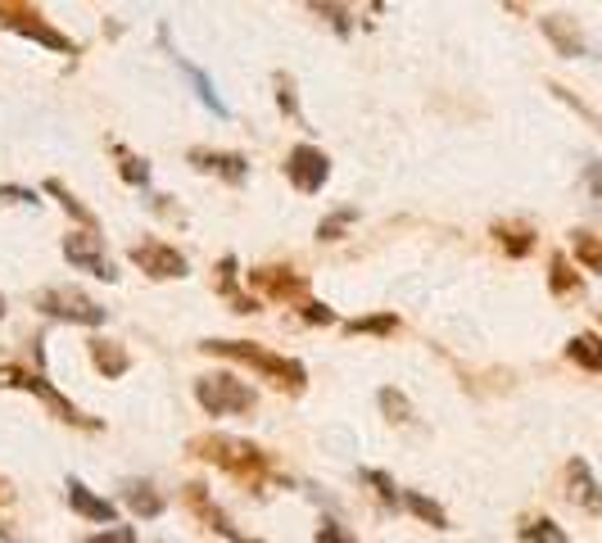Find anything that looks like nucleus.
Returning a JSON list of instances; mask_svg holds the SVG:
<instances>
[{"instance_id": "obj_30", "label": "nucleus", "mask_w": 602, "mask_h": 543, "mask_svg": "<svg viewBox=\"0 0 602 543\" xmlns=\"http://www.w3.org/2000/svg\"><path fill=\"white\" fill-rule=\"evenodd\" d=\"M349 330H398V317H372V322H354Z\"/></svg>"}, {"instance_id": "obj_26", "label": "nucleus", "mask_w": 602, "mask_h": 543, "mask_svg": "<svg viewBox=\"0 0 602 543\" xmlns=\"http://www.w3.org/2000/svg\"><path fill=\"white\" fill-rule=\"evenodd\" d=\"M118 159H122V177L131 181V186H146L150 181V168L137 159V155H127V150H118Z\"/></svg>"}, {"instance_id": "obj_25", "label": "nucleus", "mask_w": 602, "mask_h": 543, "mask_svg": "<svg viewBox=\"0 0 602 543\" xmlns=\"http://www.w3.org/2000/svg\"><path fill=\"white\" fill-rule=\"evenodd\" d=\"M521 534H525L530 543H566V539H562V530H553V521H530Z\"/></svg>"}, {"instance_id": "obj_16", "label": "nucleus", "mask_w": 602, "mask_h": 543, "mask_svg": "<svg viewBox=\"0 0 602 543\" xmlns=\"http://www.w3.org/2000/svg\"><path fill=\"white\" fill-rule=\"evenodd\" d=\"M91 363L105 372V376H122L127 367H131V358H127V349H118L114 339H91Z\"/></svg>"}, {"instance_id": "obj_6", "label": "nucleus", "mask_w": 602, "mask_h": 543, "mask_svg": "<svg viewBox=\"0 0 602 543\" xmlns=\"http://www.w3.org/2000/svg\"><path fill=\"white\" fill-rule=\"evenodd\" d=\"M286 177H290V186L299 195H317L326 186V177H330V159L317 146H295L286 155Z\"/></svg>"}, {"instance_id": "obj_20", "label": "nucleus", "mask_w": 602, "mask_h": 543, "mask_svg": "<svg viewBox=\"0 0 602 543\" xmlns=\"http://www.w3.org/2000/svg\"><path fill=\"white\" fill-rule=\"evenodd\" d=\"M404 503H408V507H413V512H417L422 521H431L435 530H448V516H444V507H440V503H431L426 494H417V490H408V494H404Z\"/></svg>"}, {"instance_id": "obj_12", "label": "nucleus", "mask_w": 602, "mask_h": 543, "mask_svg": "<svg viewBox=\"0 0 602 543\" xmlns=\"http://www.w3.org/2000/svg\"><path fill=\"white\" fill-rule=\"evenodd\" d=\"M69 507H73L78 516H87V521H100V525H114V521H118V507H114L109 498H96L82 481H69Z\"/></svg>"}, {"instance_id": "obj_13", "label": "nucleus", "mask_w": 602, "mask_h": 543, "mask_svg": "<svg viewBox=\"0 0 602 543\" xmlns=\"http://www.w3.org/2000/svg\"><path fill=\"white\" fill-rule=\"evenodd\" d=\"M190 164L199 172H223L227 181H245V159L240 155H223V150H190Z\"/></svg>"}, {"instance_id": "obj_4", "label": "nucleus", "mask_w": 602, "mask_h": 543, "mask_svg": "<svg viewBox=\"0 0 602 543\" xmlns=\"http://www.w3.org/2000/svg\"><path fill=\"white\" fill-rule=\"evenodd\" d=\"M37 308L50 313V317H63V322H78V326H100L105 322V308L82 295L78 286H50L37 295Z\"/></svg>"}, {"instance_id": "obj_33", "label": "nucleus", "mask_w": 602, "mask_h": 543, "mask_svg": "<svg viewBox=\"0 0 602 543\" xmlns=\"http://www.w3.org/2000/svg\"><path fill=\"white\" fill-rule=\"evenodd\" d=\"M0 317H6V299H0Z\"/></svg>"}, {"instance_id": "obj_1", "label": "nucleus", "mask_w": 602, "mask_h": 543, "mask_svg": "<svg viewBox=\"0 0 602 543\" xmlns=\"http://www.w3.org/2000/svg\"><path fill=\"white\" fill-rule=\"evenodd\" d=\"M199 349H205V354H218V358H236V363H249L254 372L273 376V385L290 389V394H299V389H304V381H308V372H304L295 358L267 354V349H258V345H245V339H205V345H199Z\"/></svg>"}, {"instance_id": "obj_18", "label": "nucleus", "mask_w": 602, "mask_h": 543, "mask_svg": "<svg viewBox=\"0 0 602 543\" xmlns=\"http://www.w3.org/2000/svg\"><path fill=\"white\" fill-rule=\"evenodd\" d=\"M571 249H575L580 267H589V272H598V277H602V240L593 231H571Z\"/></svg>"}, {"instance_id": "obj_5", "label": "nucleus", "mask_w": 602, "mask_h": 543, "mask_svg": "<svg viewBox=\"0 0 602 543\" xmlns=\"http://www.w3.org/2000/svg\"><path fill=\"white\" fill-rule=\"evenodd\" d=\"M63 258H69L78 272H91L100 282H118V267L105 254V240L96 231H69L63 236Z\"/></svg>"}, {"instance_id": "obj_23", "label": "nucleus", "mask_w": 602, "mask_h": 543, "mask_svg": "<svg viewBox=\"0 0 602 543\" xmlns=\"http://www.w3.org/2000/svg\"><path fill=\"white\" fill-rule=\"evenodd\" d=\"M317 543H358V534H349V525L341 521H317Z\"/></svg>"}, {"instance_id": "obj_7", "label": "nucleus", "mask_w": 602, "mask_h": 543, "mask_svg": "<svg viewBox=\"0 0 602 543\" xmlns=\"http://www.w3.org/2000/svg\"><path fill=\"white\" fill-rule=\"evenodd\" d=\"M0 385H19V389L41 394V398L55 407V413H59L63 422H73V426H96V422H87V417H82L78 407H73L69 398H63L55 385H46V376H37V372H23V367H0Z\"/></svg>"}, {"instance_id": "obj_17", "label": "nucleus", "mask_w": 602, "mask_h": 543, "mask_svg": "<svg viewBox=\"0 0 602 543\" xmlns=\"http://www.w3.org/2000/svg\"><path fill=\"white\" fill-rule=\"evenodd\" d=\"M494 236H499V245H503L507 254H516V258H525V254L534 249V231H530L525 223H499Z\"/></svg>"}, {"instance_id": "obj_11", "label": "nucleus", "mask_w": 602, "mask_h": 543, "mask_svg": "<svg viewBox=\"0 0 602 543\" xmlns=\"http://www.w3.org/2000/svg\"><path fill=\"white\" fill-rule=\"evenodd\" d=\"M249 282L263 295H273V299H299L304 304V295H308V282L299 277V272H286V277H282V267H258Z\"/></svg>"}, {"instance_id": "obj_10", "label": "nucleus", "mask_w": 602, "mask_h": 543, "mask_svg": "<svg viewBox=\"0 0 602 543\" xmlns=\"http://www.w3.org/2000/svg\"><path fill=\"white\" fill-rule=\"evenodd\" d=\"M566 498L580 503V507H589V512H602V490H598V481H593V471H589L584 457H571L566 462Z\"/></svg>"}, {"instance_id": "obj_2", "label": "nucleus", "mask_w": 602, "mask_h": 543, "mask_svg": "<svg viewBox=\"0 0 602 543\" xmlns=\"http://www.w3.org/2000/svg\"><path fill=\"white\" fill-rule=\"evenodd\" d=\"M190 448L205 457V462H214V466H223V471H231L236 481H263V471H267V453L258 448V444H245V440H227V435H199V440H190Z\"/></svg>"}, {"instance_id": "obj_24", "label": "nucleus", "mask_w": 602, "mask_h": 543, "mask_svg": "<svg viewBox=\"0 0 602 543\" xmlns=\"http://www.w3.org/2000/svg\"><path fill=\"white\" fill-rule=\"evenodd\" d=\"M349 223H354V209H341V214H330V218L317 227V236H322V240H341Z\"/></svg>"}, {"instance_id": "obj_28", "label": "nucleus", "mask_w": 602, "mask_h": 543, "mask_svg": "<svg viewBox=\"0 0 602 543\" xmlns=\"http://www.w3.org/2000/svg\"><path fill=\"white\" fill-rule=\"evenodd\" d=\"M87 543H137V530H131V525H114L105 534H91Z\"/></svg>"}, {"instance_id": "obj_27", "label": "nucleus", "mask_w": 602, "mask_h": 543, "mask_svg": "<svg viewBox=\"0 0 602 543\" xmlns=\"http://www.w3.org/2000/svg\"><path fill=\"white\" fill-rule=\"evenodd\" d=\"M381 407L389 413V422H408V398L394 394V389H381Z\"/></svg>"}, {"instance_id": "obj_8", "label": "nucleus", "mask_w": 602, "mask_h": 543, "mask_svg": "<svg viewBox=\"0 0 602 543\" xmlns=\"http://www.w3.org/2000/svg\"><path fill=\"white\" fill-rule=\"evenodd\" d=\"M131 263H137L146 277L155 282H172V277H186V258L164 245V240H141V245H131Z\"/></svg>"}, {"instance_id": "obj_19", "label": "nucleus", "mask_w": 602, "mask_h": 543, "mask_svg": "<svg viewBox=\"0 0 602 543\" xmlns=\"http://www.w3.org/2000/svg\"><path fill=\"white\" fill-rule=\"evenodd\" d=\"M549 290H553L557 299H566V295H580V277L571 272V263H566L562 254L549 263Z\"/></svg>"}, {"instance_id": "obj_14", "label": "nucleus", "mask_w": 602, "mask_h": 543, "mask_svg": "<svg viewBox=\"0 0 602 543\" xmlns=\"http://www.w3.org/2000/svg\"><path fill=\"white\" fill-rule=\"evenodd\" d=\"M544 32H549V41H553L562 55H571V59L584 50V37H580L575 19H566V14H549V19H544Z\"/></svg>"}, {"instance_id": "obj_22", "label": "nucleus", "mask_w": 602, "mask_h": 543, "mask_svg": "<svg viewBox=\"0 0 602 543\" xmlns=\"http://www.w3.org/2000/svg\"><path fill=\"white\" fill-rule=\"evenodd\" d=\"M46 190H55V195H59V204H63V209H69L78 223H82V231H91V227H96V214H91V209H82V204H78L69 190H63L59 181H46Z\"/></svg>"}, {"instance_id": "obj_3", "label": "nucleus", "mask_w": 602, "mask_h": 543, "mask_svg": "<svg viewBox=\"0 0 602 543\" xmlns=\"http://www.w3.org/2000/svg\"><path fill=\"white\" fill-rule=\"evenodd\" d=\"M195 398H199V407H205L209 417H240V413H254V403H258L254 385H245L231 372L199 376L195 381Z\"/></svg>"}, {"instance_id": "obj_31", "label": "nucleus", "mask_w": 602, "mask_h": 543, "mask_svg": "<svg viewBox=\"0 0 602 543\" xmlns=\"http://www.w3.org/2000/svg\"><path fill=\"white\" fill-rule=\"evenodd\" d=\"M304 317L308 322H336V313H330L326 304H308V299H304Z\"/></svg>"}, {"instance_id": "obj_32", "label": "nucleus", "mask_w": 602, "mask_h": 543, "mask_svg": "<svg viewBox=\"0 0 602 543\" xmlns=\"http://www.w3.org/2000/svg\"><path fill=\"white\" fill-rule=\"evenodd\" d=\"M589 186H593V195L602 199V164H589Z\"/></svg>"}, {"instance_id": "obj_9", "label": "nucleus", "mask_w": 602, "mask_h": 543, "mask_svg": "<svg viewBox=\"0 0 602 543\" xmlns=\"http://www.w3.org/2000/svg\"><path fill=\"white\" fill-rule=\"evenodd\" d=\"M0 23L6 28H14V32H23V37H37L41 46H50V50H63V55H73V41L63 37V32H55L37 10H28V6H0Z\"/></svg>"}, {"instance_id": "obj_21", "label": "nucleus", "mask_w": 602, "mask_h": 543, "mask_svg": "<svg viewBox=\"0 0 602 543\" xmlns=\"http://www.w3.org/2000/svg\"><path fill=\"white\" fill-rule=\"evenodd\" d=\"M127 503H131V512H141V516H159V512H164V498H159L150 485L127 490Z\"/></svg>"}, {"instance_id": "obj_29", "label": "nucleus", "mask_w": 602, "mask_h": 543, "mask_svg": "<svg viewBox=\"0 0 602 543\" xmlns=\"http://www.w3.org/2000/svg\"><path fill=\"white\" fill-rule=\"evenodd\" d=\"M363 481H367V485H376V490H381V498H389V503L398 498V494H394V481H389L385 471H363Z\"/></svg>"}, {"instance_id": "obj_15", "label": "nucleus", "mask_w": 602, "mask_h": 543, "mask_svg": "<svg viewBox=\"0 0 602 543\" xmlns=\"http://www.w3.org/2000/svg\"><path fill=\"white\" fill-rule=\"evenodd\" d=\"M566 358H571L575 367H584V372H598V376H602V339H598L593 330L575 335L571 345H566Z\"/></svg>"}]
</instances>
